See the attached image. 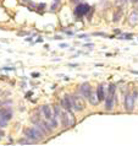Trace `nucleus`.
Returning a JSON list of instances; mask_svg holds the SVG:
<instances>
[{
  "instance_id": "4468645a",
  "label": "nucleus",
  "mask_w": 138,
  "mask_h": 146,
  "mask_svg": "<svg viewBox=\"0 0 138 146\" xmlns=\"http://www.w3.org/2000/svg\"><path fill=\"white\" fill-rule=\"evenodd\" d=\"M132 1H133V3H137V1H138V0H132Z\"/></svg>"
},
{
  "instance_id": "6e6552de",
  "label": "nucleus",
  "mask_w": 138,
  "mask_h": 146,
  "mask_svg": "<svg viewBox=\"0 0 138 146\" xmlns=\"http://www.w3.org/2000/svg\"><path fill=\"white\" fill-rule=\"evenodd\" d=\"M97 96H98V101H103L104 100V86L99 85L97 87Z\"/></svg>"
},
{
  "instance_id": "f8f14e48",
  "label": "nucleus",
  "mask_w": 138,
  "mask_h": 146,
  "mask_svg": "<svg viewBox=\"0 0 138 146\" xmlns=\"http://www.w3.org/2000/svg\"><path fill=\"white\" fill-rule=\"evenodd\" d=\"M131 37H132V35H124L122 36V37H121V38H125V39H131Z\"/></svg>"
},
{
  "instance_id": "f03ea898",
  "label": "nucleus",
  "mask_w": 138,
  "mask_h": 146,
  "mask_svg": "<svg viewBox=\"0 0 138 146\" xmlns=\"http://www.w3.org/2000/svg\"><path fill=\"white\" fill-rule=\"evenodd\" d=\"M40 112H42L44 119L48 121V124H49L50 128H56V127H58V121H56L55 117L53 115L50 106H42V108H40Z\"/></svg>"
},
{
  "instance_id": "20e7f679",
  "label": "nucleus",
  "mask_w": 138,
  "mask_h": 146,
  "mask_svg": "<svg viewBox=\"0 0 138 146\" xmlns=\"http://www.w3.org/2000/svg\"><path fill=\"white\" fill-rule=\"evenodd\" d=\"M89 9H91V7H89L88 4H78L75 9V15L78 16V17H82V16H84L88 13Z\"/></svg>"
},
{
  "instance_id": "9b49d317",
  "label": "nucleus",
  "mask_w": 138,
  "mask_h": 146,
  "mask_svg": "<svg viewBox=\"0 0 138 146\" xmlns=\"http://www.w3.org/2000/svg\"><path fill=\"white\" fill-rule=\"evenodd\" d=\"M115 90H116V86L114 84H111L110 86H109V93H110V95H115Z\"/></svg>"
},
{
  "instance_id": "2eb2a0df",
  "label": "nucleus",
  "mask_w": 138,
  "mask_h": 146,
  "mask_svg": "<svg viewBox=\"0 0 138 146\" xmlns=\"http://www.w3.org/2000/svg\"><path fill=\"white\" fill-rule=\"evenodd\" d=\"M72 1H78V0H72Z\"/></svg>"
},
{
  "instance_id": "7ed1b4c3",
  "label": "nucleus",
  "mask_w": 138,
  "mask_h": 146,
  "mask_svg": "<svg viewBox=\"0 0 138 146\" xmlns=\"http://www.w3.org/2000/svg\"><path fill=\"white\" fill-rule=\"evenodd\" d=\"M25 135L28 139H32L33 141H39L43 139V134L39 131V129L35 127V128H28L25 129Z\"/></svg>"
},
{
  "instance_id": "f257e3e1",
  "label": "nucleus",
  "mask_w": 138,
  "mask_h": 146,
  "mask_svg": "<svg viewBox=\"0 0 138 146\" xmlns=\"http://www.w3.org/2000/svg\"><path fill=\"white\" fill-rule=\"evenodd\" d=\"M67 98H68V102H70L71 109H75V111H77V112H81V111H83L84 109V107H86V103H84L83 97L70 95V96H67Z\"/></svg>"
},
{
  "instance_id": "ddd939ff",
  "label": "nucleus",
  "mask_w": 138,
  "mask_h": 146,
  "mask_svg": "<svg viewBox=\"0 0 138 146\" xmlns=\"http://www.w3.org/2000/svg\"><path fill=\"white\" fill-rule=\"evenodd\" d=\"M1 136H3V133H1V131H0V139H1Z\"/></svg>"
},
{
  "instance_id": "423d86ee",
  "label": "nucleus",
  "mask_w": 138,
  "mask_h": 146,
  "mask_svg": "<svg viewBox=\"0 0 138 146\" xmlns=\"http://www.w3.org/2000/svg\"><path fill=\"white\" fill-rule=\"evenodd\" d=\"M81 92H82V96L84 97V98H88L89 95L92 93V87L89 84H82L81 85Z\"/></svg>"
},
{
  "instance_id": "1a4fd4ad",
  "label": "nucleus",
  "mask_w": 138,
  "mask_h": 146,
  "mask_svg": "<svg viewBox=\"0 0 138 146\" xmlns=\"http://www.w3.org/2000/svg\"><path fill=\"white\" fill-rule=\"evenodd\" d=\"M61 107L65 109V111H71V106H70V102H68V98H64L61 101Z\"/></svg>"
},
{
  "instance_id": "39448f33",
  "label": "nucleus",
  "mask_w": 138,
  "mask_h": 146,
  "mask_svg": "<svg viewBox=\"0 0 138 146\" xmlns=\"http://www.w3.org/2000/svg\"><path fill=\"white\" fill-rule=\"evenodd\" d=\"M125 108L126 111L128 112H132L133 108H135V97L132 95H127L125 98Z\"/></svg>"
},
{
  "instance_id": "0eeeda50",
  "label": "nucleus",
  "mask_w": 138,
  "mask_h": 146,
  "mask_svg": "<svg viewBox=\"0 0 138 146\" xmlns=\"http://www.w3.org/2000/svg\"><path fill=\"white\" fill-rule=\"evenodd\" d=\"M114 95H110L109 93L108 95V97H105V107H106V109L108 111H110V109H112V107H114Z\"/></svg>"
},
{
  "instance_id": "9d476101",
  "label": "nucleus",
  "mask_w": 138,
  "mask_h": 146,
  "mask_svg": "<svg viewBox=\"0 0 138 146\" xmlns=\"http://www.w3.org/2000/svg\"><path fill=\"white\" fill-rule=\"evenodd\" d=\"M138 22V13H133L132 15H131V23H133V25H135V23H137Z\"/></svg>"
}]
</instances>
